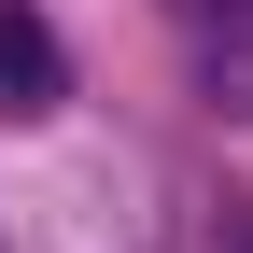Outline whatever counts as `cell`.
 Masks as SVG:
<instances>
[{"mask_svg":"<svg viewBox=\"0 0 253 253\" xmlns=\"http://www.w3.org/2000/svg\"><path fill=\"white\" fill-rule=\"evenodd\" d=\"M56 84H71V71H56V28L28 14V0H0V126H42Z\"/></svg>","mask_w":253,"mask_h":253,"instance_id":"1","label":"cell"},{"mask_svg":"<svg viewBox=\"0 0 253 253\" xmlns=\"http://www.w3.org/2000/svg\"><path fill=\"white\" fill-rule=\"evenodd\" d=\"M183 28H197V99L253 126V0H211V14H183Z\"/></svg>","mask_w":253,"mask_h":253,"instance_id":"2","label":"cell"},{"mask_svg":"<svg viewBox=\"0 0 253 253\" xmlns=\"http://www.w3.org/2000/svg\"><path fill=\"white\" fill-rule=\"evenodd\" d=\"M225 253H253V225H225Z\"/></svg>","mask_w":253,"mask_h":253,"instance_id":"3","label":"cell"},{"mask_svg":"<svg viewBox=\"0 0 253 253\" xmlns=\"http://www.w3.org/2000/svg\"><path fill=\"white\" fill-rule=\"evenodd\" d=\"M169 14H211V0H169Z\"/></svg>","mask_w":253,"mask_h":253,"instance_id":"4","label":"cell"}]
</instances>
